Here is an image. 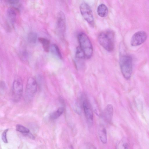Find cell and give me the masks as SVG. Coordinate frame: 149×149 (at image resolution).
Listing matches in <instances>:
<instances>
[{"mask_svg": "<svg viewBox=\"0 0 149 149\" xmlns=\"http://www.w3.org/2000/svg\"><path fill=\"white\" fill-rule=\"evenodd\" d=\"M100 44L108 52L112 51L114 47V33L112 31H107L100 33L97 38Z\"/></svg>", "mask_w": 149, "mask_h": 149, "instance_id": "obj_1", "label": "cell"}, {"mask_svg": "<svg viewBox=\"0 0 149 149\" xmlns=\"http://www.w3.org/2000/svg\"><path fill=\"white\" fill-rule=\"evenodd\" d=\"M78 40L79 47L84 52L86 59L90 58L93 52V49L91 42L88 36L84 33H78Z\"/></svg>", "mask_w": 149, "mask_h": 149, "instance_id": "obj_2", "label": "cell"}, {"mask_svg": "<svg viewBox=\"0 0 149 149\" xmlns=\"http://www.w3.org/2000/svg\"><path fill=\"white\" fill-rule=\"evenodd\" d=\"M119 63L121 72L123 76L127 79H130L132 71V57L128 55H122L120 57Z\"/></svg>", "mask_w": 149, "mask_h": 149, "instance_id": "obj_3", "label": "cell"}, {"mask_svg": "<svg viewBox=\"0 0 149 149\" xmlns=\"http://www.w3.org/2000/svg\"><path fill=\"white\" fill-rule=\"evenodd\" d=\"M37 90V84L33 78L29 77L27 80L25 89V98L27 100H31L35 95Z\"/></svg>", "mask_w": 149, "mask_h": 149, "instance_id": "obj_4", "label": "cell"}, {"mask_svg": "<svg viewBox=\"0 0 149 149\" xmlns=\"http://www.w3.org/2000/svg\"><path fill=\"white\" fill-rule=\"evenodd\" d=\"M81 13L85 20L90 25L94 24V17L89 6L86 3H82L80 6Z\"/></svg>", "mask_w": 149, "mask_h": 149, "instance_id": "obj_5", "label": "cell"}, {"mask_svg": "<svg viewBox=\"0 0 149 149\" xmlns=\"http://www.w3.org/2000/svg\"><path fill=\"white\" fill-rule=\"evenodd\" d=\"M56 29L61 37H63L66 29V21L65 15L62 11L58 12L57 18Z\"/></svg>", "mask_w": 149, "mask_h": 149, "instance_id": "obj_6", "label": "cell"}, {"mask_svg": "<svg viewBox=\"0 0 149 149\" xmlns=\"http://www.w3.org/2000/svg\"><path fill=\"white\" fill-rule=\"evenodd\" d=\"M23 85L18 79L14 81L13 84L12 93L13 100L17 102L20 100L22 94Z\"/></svg>", "mask_w": 149, "mask_h": 149, "instance_id": "obj_7", "label": "cell"}, {"mask_svg": "<svg viewBox=\"0 0 149 149\" xmlns=\"http://www.w3.org/2000/svg\"><path fill=\"white\" fill-rule=\"evenodd\" d=\"M147 34L143 31H139L135 33L132 36L130 41L132 46H136L143 43L146 40Z\"/></svg>", "mask_w": 149, "mask_h": 149, "instance_id": "obj_8", "label": "cell"}, {"mask_svg": "<svg viewBox=\"0 0 149 149\" xmlns=\"http://www.w3.org/2000/svg\"><path fill=\"white\" fill-rule=\"evenodd\" d=\"M18 10L14 7L9 8L7 11L6 16L7 24L8 26H13L17 17Z\"/></svg>", "mask_w": 149, "mask_h": 149, "instance_id": "obj_9", "label": "cell"}, {"mask_svg": "<svg viewBox=\"0 0 149 149\" xmlns=\"http://www.w3.org/2000/svg\"><path fill=\"white\" fill-rule=\"evenodd\" d=\"M83 108L86 118L89 124L92 123L93 115L91 106L86 100H84L83 104Z\"/></svg>", "mask_w": 149, "mask_h": 149, "instance_id": "obj_10", "label": "cell"}, {"mask_svg": "<svg viewBox=\"0 0 149 149\" xmlns=\"http://www.w3.org/2000/svg\"><path fill=\"white\" fill-rule=\"evenodd\" d=\"M113 113V108L111 104H108L106 107L103 113L104 117L105 120L110 123L112 120Z\"/></svg>", "mask_w": 149, "mask_h": 149, "instance_id": "obj_11", "label": "cell"}, {"mask_svg": "<svg viewBox=\"0 0 149 149\" xmlns=\"http://www.w3.org/2000/svg\"><path fill=\"white\" fill-rule=\"evenodd\" d=\"M97 12L98 15L100 17H106L108 13V8L105 4H100L97 7Z\"/></svg>", "mask_w": 149, "mask_h": 149, "instance_id": "obj_12", "label": "cell"}, {"mask_svg": "<svg viewBox=\"0 0 149 149\" xmlns=\"http://www.w3.org/2000/svg\"><path fill=\"white\" fill-rule=\"evenodd\" d=\"M38 40L42 44L44 51L46 52H48L50 49V42L47 39L40 37L38 38Z\"/></svg>", "mask_w": 149, "mask_h": 149, "instance_id": "obj_13", "label": "cell"}, {"mask_svg": "<svg viewBox=\"0 0 149 149\" xmlns=\"http://www.w3.org/2000/svg\"><path fill=\"white\" fill-rule=\"evenodd\" d=\"M51 53L59 58L61 59L62 55L60 49L58 46L56 44L52 45L50 49Z\"/></svg>", "mask_w": 149, "mask_h": 149, "instance_id": "obj_14", "label": "cell"}, {"mask_svg": "<svg viewBox=\"0 0 149 149\" xmlns=\"http://www.w3.org/2000/svg\"><path fill=\"white\" fill-rule=\"evenodd\" d=\"M99 136L102 142L104 144L107 142V132L105 128L101 126L99 130Z\"/></svg>", "mask_w": 149, "mask_h": 149, "instance_id": "obj_15", "label": "cell"}, {"mask_svg": "<svg viewBox=\"0 0 149 149\" xmlns=\"http://www.w3.org/2000/svg\"><path fill=\"white\" fill-rule=\"evenodd\" d=\"M64 109L63 107L59 108L57 110L51 113L50 117L52 119H55L58 118L63 113Z\"/></svg>", "mask_w": 149, "mask_h": 149, "instance_id": "obj_16", "label": "cell"}, {"mask_svg": "<svg viewBox=\"0 0 149 149\" xmlns=\"http://www.w3.org/2000/svg\"><path fill=\"white\" fill-rule=\"evenodd\" d=\"M37 39V35L36 33L34 32H31L29 33L27 36L28 41L31 43H36Z\"/></svg>", "mask_w": 149, "mask_h": 149, "instance_id": "obj_17", "label": "cell"}, {"mask_svg": "<svg viewBox=\"0 0 149 149\" xmlns=\"http://www.w3.org/2000/svg\"><path fill=\"white\" fill-rule=\"evenodd\" d=\"M16 129L17 131L24 134L30 132L29 130L28 129L20 124L16 125Z\"/></svg>", "mask_w": 149, "mask_h": 149, "instance_id": "obj_18", "label": "cell"}, {"mask_svg": "<svg viewBox=\"0 0 149 149\" xmlns=\"http://www.w3.org/2000/svg\"><path fill=\"white\" fill-rule=\"evenodd\" d=\"M76 56L77 58L80 59H86L84 54L80 47L78 46L76 48Z\"/></svg>", "mask_w": 149, "mask_h": 149, "instance_id": "obj_19", "label": "cell"}, {"mask_svg": "<svg viewBox=\"0 0 149 149\" xmlns=\"http://www.w3.org/2000/svg\"><path fill=\"white\" fill-rule=\"evenodd\" d=\"M8 131V129H6L4 130L2 134V139L3 141L5 143H8V140L6 137V134Z\"/></svg>", "mask_w": 149, "mask_h": 149, "instance_id": "obj_20", "label": "cell"}, {"mask_svg": "<svg viewBox=\"0 0 149 149\" xmlns=\"http://www.w3.org/2000/svg\"><path fill=\"white\" fill-rule=\"evenodd\" d=\"M20 57L23 60H26L28 56V54L26 51H23L20 54Z\"/></svg>", "mask_w": 149, "mask_h": 149, "instance_id": "obj_21", "label": "cell"}, {"mask_svg": "<svg viewBox=\"0 0 149 149\" xmlns=\"http://www.w3.org/2000/svg\"><path fill=\"white\" fill-rule=\"evenodd\" d=\"M4 1L11 4H15L17 3L19 0H3Z\"/></svg>", "mask_w": 149, "mask_h": 149, "instance_id": "obj_22", "label": "cell"}]
</instances>
